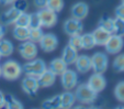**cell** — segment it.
Here are the masks:
<instances>
[{
	"label": "cell",
	"instance_id": "cell-12",
	"mask_svg": "<svg viewBox=\"0 0 124 109\" xmlns=\"http://www.w3.org/2000/svg\"><path fill=\"white\" fill-rule=\"evenodd\" d=\"M21 87L25 94L32 96V95H34V94H36V92H38L39 88H40V85H39V82H38L36 77L26 76L24 79H22Z\"/></svg>",
	"mask_w": 124,
	"mask_h": 109
},
{
	"label": "cell",
	"instance_id": "cell-41",
	"mask_svg": "<svg viewBox=\"0 0 124 109\" xmlns=\"http://www.w3.org/2000/svg\"><path fill=\"white\" fill-rule=\"evenodd\" d=\"M0 77H1V65H0Z\"/></svg>",
	"mask_w": 124,
	"mask_h": 109
},
{
	"label": "cell",
	"instance_id": "cell-40",
	"mask_svg": "<svg viewBox=\"0 0 124 109\" xmlns=\"http://www.w3.org/2000/svg\"><path fill=\"white\" fill-rule=\"evenodd\" d=\"M14 0H0V3L3 6H9L11 5V3H13Z\"/></svg>",
	"mask_w": 124,
	"mask_h": 109
},
{
	"label": "cell",
	"instance_id": "cell-15",
	"mask_svg": "<svg viewBox=\"0 0 124 109\" xmlns=\"http://www.w3.org/2000/svg\"><path fill=\"white\" fill-rule=\"evenodd\" d=\"M76 65V69H77L79 73H87L91 69V57H89L88 55H78L77 59L75 62Z\"/></svg>",
	"mask_w": 124,
	"mask_h": 109
},
{
	"label": "cell",
	"instance_id": "cell-18",
	"mask_svg": "<svg viewBox=\"0 0 124 109\" xmlns=\"http://www.w3.org/2000/svg\"><path fill=\"white\" fill-rule=\"evenodd\" d=\"M67 66L68 65L64 62V59H62V57H59V59H53V61L49 63L48 69L52 72V73H54L56 76H61L62 74L67 69Z\"/></svg>",
	"mask_w": 124,
	"mask_h": 109
},
{
	"label": "cell",
	"instance_id": "cell-8",
	"mask_svg": "<svg viewBox=\"0 0 124 109\" xmlns=\"http://www.w3.org/2000/svg\"><path fill=\"white\" fill-rule=\"evenodd\" d=\"M124 45V41L123 38L120 35H116V34H111L110 38L108 39L107 43L104 44L105 46V51L110 54H117L122 51Z\"/></svg>",
	"mask_w": 124,
	"mask_h": 109
},
{
	"label": "cell",
	"instance_id": "cell-34",
	"mask_svg": "<svg viewBox=\"0 0 124 109\" xmlns=\"http://www.w3.org/2000/svg\"><path fill=\"white\" fill-rule=\"evenodd\" d=\"M42 24H41V20L39 17L38 12L35 13H31L30 14V22H29V28L30 29H35V28H41Z\"/></svg>",
	"mask_w": 124,
	"mask_h": 109
},
{
	"label": "cell",
	"instance_id": "cell-37",
	"mask_svg": "<svg viewBox=\"0 0 124 109\" xmlns=\"http://www.w3.org/2000/svg\"><path fill=\"white\" fill-rule=\"evenodd\" d=\"M46 1L47 0H34V6L38 9H42L46 7Z\"/></svg>",
	"mask_w": 124,
	"mask_h": 109
},
{
	"label": "cell",
	"instance_id": "cell-38",
	"mask_svg": "<svg viewBox=\"0 0 124 109\" xmlns=\"http://www.w3.org/2000/svg\"><path fill=\"white\" fill-rule=\"evenodd\" d=\"M5 35H6V25L0 23V40L5 38Z\"/></svg>",
	"mask_w": 124,
	"mask_h": 109
},
{
	"label": "cell",
	"instance_id": "cell-24",
	"mask_svg": "<svg viewBox=\"0 0 124 109\" xmlns=\"http://www.w3.org/2000/svg\"><path fill=\"white\" fill-rule=\"evenodd\" d=\"M113 22H114V19H111L107 16H103L99 21V26L102 28L103 30L110 32V33H113Z\"/></svg>",
	"mask_w": 124,
	"mask_h": 109
},
{
	"label": "cell",
	"instance_id": "cell-1",
	"mask_svg": "<svg viewBox=\"0 0 124 109\" xmlns=\"http://www.w3.org/2000/svg\"><path fill=\"white\" fill-rule=\"evenodd\" d=\"M21 74L22 66L16 61H7L1 65V76L7 81H16Z\"/></svg>",
	"mask_w": 124,
	"mask_h": 109
},
{
	"label": "cell",
	"instance_id": "cell-22",
	"mask_svg": "<svg viewBox=\"0 0 124 109\" xmlns=\"http://www.w3.org/2000/svg\"><path fill=\"white\" fill-rule=\"evenodd\" d=\"M13 51H14L13 44L9 40H6V39L0 40V56L8 57L13 53Z\"/></svg>",
	"mask_w": 124,
	"mask_h": 109
},
{
	"label": "cell",
	"instance_id": "cell-27",
	"mask_svg": "<svg viewBox=\"0 0 124 109\" xmlns=\"http://www.w3.org/2000/svg\"><path fill=\"white\" fill-rule=\"evenodd\" d=\"M113 34L123 36L124 35V19L115 18L113 22Z\"/></svg>",
	"mask_w": 124,
	"mask_h": 109
},
{
	"label": "cell",
	"instance_id": "cell-10",
	"mask_svg": "<svg viewBox=\"0 0 124 109\" xmlns=\"http://www.w3.org/2000/svg\"><path fill=\"white\" fill-rule=\"evenodd\" d=\"M82 30H84V25H82L81 21L75 19V18H70V19L66 20L64 23V31L69 36L75 35V34H80Z\"/></svg>",
	"mask_w": 124,
	"mask_h": 109
},
{
	"label": "cell",
	"instance_id": "cell-43",
	"mask_svg": "<svg viewBox=\"0 0 124 109\" xmlns=\"http://www.w3.org/2000/svg\"><path fill=\"white\" fill-rule=\"evenodd\" d=\"M0 59H1V56H0Z\"/></svg>",
	"mask_w": 124,
	"mask_h": 109
},
{
	"label": "cell",
	"instance_id": "cell-31",
	"mask_svg": "<svg viewBox=\"0 0 124 109\" xmlns=\"http://www.w3.org/2000/svg\"><path fill=\"white\" fill-rule=\"evenodd\" d=\"M29 22H30V14H28L26 12L22 11L20 13V16L18 17L14 25H19V26H28L29 28Z\"/></svg>",
	"mask_w": 124,
	"mask_h": 109
},
{
	"label": "cell",
	"instance_id": "cell-29",
	"mask_svg": "<svg viewBox=\"0 0 124 109\" xmlns=\"http://www.w3.org/2000/svg\"><path fill=\"white\" fill-rule=\"evenodd\" d=\"M44 33L41 28H35V29H30V35H29V40L32 41L34 43H39L41 39L43 38Z\"/></svg>",
	"mask_w": 124,
	"mask_h": 109
},
{
	"label": "cell",
	"instance_id": "cell-25",
	"mask_svg": "<svg viewBox=\"0 0 124 109\" xmlns=\"http://www.w3.org/2000/svg\"><path fill=\"white\" fill-rule=\"evenodd\" d=\"M46 8H48L49 10L56 12V13H58L64 8V1L63 0H47Z\"/></svg>",
	"mask_w": 124,
	"mask_h": 109
},
{
	"label": "cell",
	"instance_id": "cell-28",
	"mask_svg": "<svg viewBox=\"0 0 124 109\" xmlns=\"http://www.w3.org/2000/svg\"><path fill=\"white\" fill-rule=\"evenodd\" d=\"M43 107L47 109H57L61 108V101H59V95L54 96L43 102Z\"/></svg>",
	"mask_w": 124,
	"mask_h": 109
},
{
	"label": "cell",
	"instance_id": "cell-26",
	"mask_svg": "<svg viewBox=\"0 0 124 109\" xmlns=\"http://www.w3.org/2000/svg\"><path fill=\"white\" fill-rule=\"evenodd\" d=\"M5 99H6L5 106L7 108H9V109H22L23 108L21 102L19 100H16L14 97H12V96H10V95L5 96Z\"/></svg>",
	"mask_w": 124,
	"mask_h": 109
},
{
	"label": "cell",
	"instance_id": "cell-32",
	"mask_svg": "<svg viewBox=\"0 0 124 109\" xmlns=\"http://www.w3.org/2000/svg\"><path fill=\"white\" fill-rule=\"evenodd\" d=\"M113 68L116 72H124V54H119L114 59Z\"/></svg>",
	"mask_w": 124,
	"mask_h": 109
},
{
	"label": "cell",
	"instance_id": "cell-16",
	"mask_svg": "<svg viewBox=\"0 0 124 109\" xmlns=\"http://www.w3.org/2000/svg\"><path fill=\"white\" fill-rule=\"evenodd\" d=\"M38 78L39 85L40 87H51L55 84V81H56V75L54 73H52L49 69H45L42 74H41Z\"/></svg>",
	"mask_w": 124,
	"mask_h": 109
},
{
	"label": "cell",
	"instance_id": "cell-23",
	"mask_svg": "<svg viewBox=\"0 0 124 109\" xmlns=\"http://www.w3.org/2000/svg\"><path fill=\"white\" fill-rule=\"evenodd\" d=\"M81 42H82V49L84 50H91L96 46V42L92 33H86L81 35Z\"/></svg>",
	"mask_w": 124,
	"mask_h": 109
},
{
	"label": "cell",
	"instance_id": "cell-4",
	"mask_svg": "<svg viewBox=\"0 0 124 109\" xmlns=\"http://www.w3.org/2000/svg\"><path fill=\"white\" fill-rule=\"evenodd\" d=\"M108 64L109 59L104 53L98 52L91 56V68L94 71V73L103 74L108 68Z\"/></svg>",
	"mask_w": 124,
	"mask_h": 109
},
{
	"label": "cell",
	"instance_id": "cell-11",
	"mask_svg": "<svg viewBox=\"0 0 124 109\" xmlns=\"http://www.w3.org/2000/svg\"><path fill=\"white\" fill-rule=\"evenodd\" d=\"M88 86L91 88L93 92H96L97 94L101 92L107 86V81H105L104 76L100 73H94L90 76L89 81H88Z\"/></svg>",
	"mask_w": 124,
	"mask_h": 109
},
{
	"label": "cell",
	"instance_id": "cell-7",
	"mask_svg": "<svg viewBox=\"0 0 124 109\" xmlns=\"http://www.w3.org/2000/svg\"><path fill=\"white\" fill-rule=\"evenodd\" d=\"M61 82L62 86L66 90H71L75 88L78 84V75L73 69H66L61 75Z\"/></svg>",
	"mask_w": 124,
	"mask_h": 109
},
{
	"label": "cell",
	"instance_id": "cell-21",
	"mask_svg": "<svg viewBox=\"0 0 124 109\" xmlns=\"http://www.w3.org/2000/svg\"><path fill=\"white\" fill-rule=\"evenodd\" d=\"M59 101H61V108H71L76 101L75 94L70 92H65L59 95Z\"/></svg>",
	"mask_w": 124,
	"mask_h": 109
},
{
	"label": "cell",
	"instance_id": "cell-9",
	"mask_svg": "<svg viewBox=\"0 0 124 109\" xmlns=\"http://www.w3.org/2000/svg\"><path fill=\"white\" fill-rule=\"evenodd\" d=\"M41 49H42L44 52H53V51L56 50V48L58 46V39L55 34H44L43 38L41 39V41L39 42Z\"/></svg>",
	"mask_w": 124,
	"mask_h": 109
},
{
	"label": "cell",
	"instance_id": "cell-2",
	"mask_svg": "<svg viewBox=\"0 0 124 109\" xmlns=\"http://www.w3.org/2000/svg\"><path fill=\"white\" fill-rule=\"evenodd\" d=\"M97 95L98 94L96 92H93L88 86V84H81V85H79L75 92L76 100L78 102H80V104H85V105L92 104L97 99Z\"/></svg>",
	"mask_w": 124,
	"mask_h": 109
},
{
	"label": "cell",
	"instance_id": "cell-35",
	"mask_svg": "<svg viewBox=\"0 0 124 109\" xmlns=\"http://www.w3.org/2000/svg\"><path fill=\"white\" fill-rule=\"evenodd\" d=\"M13 7H16L20 11H24L26 9V7H28V3H26L25 0H14Z\"/></svg>",
	"mask_w": 124,
	"mask_h": 109
},
{
	"label": "cell",
	"instance_id": "cell-6",
	"mask_svg": "<svg viewBox=\"0 0 124 109\" xmlns=\"http://www.w3.org/2000/svg\"><path fill=\"white\" fill-rule=\"evenodd\" d=\"M38 14L40 17L41 24L44 28H52L57 23V13L49 10L48 8H42L38 11Z\"/></svg>",
	"mask_w": 124,
	"mask_h": 109
},
{
	"label": "cell",
	"instance_id": "cell-39",
	"mask_svg": "<svg viewBox=\"0 0 124 109\" xmlns=\"http://www.w3.org/2000/svg\"><path fill=\"white\" fill-rule=\"evenodd\" d=\"M5 102H6L5 95H3V92H0V108L5 107Z\"/></svg>",
	"mask_w": 124,
	"mask_h": 109
},
{
	"label": "cell",
	"instance_id": "cell-3",
	"mask_svg": "<svg viewBox=\"0 0 124 109\" xmlns=\"http://www.w3.org/2000/svg\"><path fill=\"white\" fill-rule=\"evenodd\" d=\"M46 64L43 59H33L29 61L28 63L22 66V71L25 73L26 76H33V77H39L43 72L46 69Z\"/></svg>",
	"mask_w": 124,
	"mask_h": 109
},
{
	"label": "cell",
	"instance_id": "cell-17",
	"mask_svg": "<svg viewBox=\"0 0 124 109\" xmlns=\"http://www.w3.org/2000/svg\"><path fill=\"white\" fill-rule=\"evenodd\" d=\"M77 57H78V51L77 50H75L74 48L69 46L68 44L64 48L63 53H62V59H64V62H65L67 65L75 64Z\"/></svg>",
	"mask_w": 124,
	"mask_h": 109
},
{
	"label": "cell",
	"instance_id": "cell-13",
	"mask_svg": "<svg viewBox=\"0 0 124 109\" xmlns=\"http://www.w3.org/2000/svg\"><path fill=\"white\" fill-rule=\"evenodd\" d=\"M21 12L22 11L18 10L16 7H11L10 9H8L7 11H5L2 14H1V17H0V21H1V23L2 24H5V25L14 24Z\"/></svg>",
	"mask_w": 124,
	"mask_h": 109
},
{
	"label": "cell",
	"instance_id": "cell-5",
	"mask_svg": "<svg viewBox=\"0 0 124 109\" xmlns=\"http://www.w3.org/2000/svg\"><path fill=\"white\" fill-rule=\"evenodd\" d=\"M19 53L22 56V59H26V61H31V59H35L38 55V46L36 43L32 42L30 40L23 41L21 44L19 45Z\"/></svg>",
	"mask_w": 124,
	"mask_h": 109
},
{
	"label": "cell",
	"instance_id": "cell-30",
	"mask_svg": "<svg viewBox=\"0 0 124 109\" xmlns=\"http://www.w3.org/2000/svg\"><path fill=\"white\" fill-rule=\"evenodd\" d=\"M68 45L74 48L75 50L80 51L82 50V42H81V35L80 34H75V35H71L68 41Z\"/></svg>",
	"mask_w": 124,
	"mask_h": 109
},
{
	"label": "cell",
	"instance_id": "cell-20",
	"mask_svg": "<svg viewBox=\"0 0 124 109\" xmlns=\"http://www.w3.org/2000/svg\"><path fill=\"white\" fill-rule=\"evenodd\" d=\"M13 38L18 41H26L29 40V35H30V28L28 26H19V25H14L13 31H12Z\"/></svg>",
	"mask_w": 124,
	"mask_h": 109
},
{
	"label": "cell",
	"instance_id": "cell-42",
	"mask_svg": "<svg viewBox=\"0 0 124 109\" xmlns=\"http://www.w3.org/2000/svg\"><path fill=\"white\" fill-rule=\"evenodd\" d=\"M122 3H123V5H124V0H122Z\"/></svg>",
	"mask_w": 124,
	"mask_h": 109
},
{
	"label": "cell",
	"instance_id": "cell-36",
	"mask_svg": "<svg viewBox=\"0 0 124 109\" xmlns=\"http://www.w3.org/2000/svg\"><path fill=\"white\" fill-rule=\"evenodd\" d=\"M115 16H116V18L124 19V5L123 3H121L120 6L116 7V9H115Z\"/></svg>",
	"mask_w": 124,
	"mask_h": 109
},
{
	"label": "cell",
	"instance_id": "cell-19",
	"mask_svg": "<svg viewBox=\"0 0 124 109\" xmlns=\"http://www.w3.org/2000/svg\"><path fill=\"white\" fill-rule=\"evenodd\" d=\"M111 34L112 33L103 30V29L100 28V26H98V28L92 32V35H93L96 45H104L105 43H107V41H108V39L110 38Z\"/></svg>",
	"mask_w": 124,
	"mask_h": 109
},
{
	"label": "cell",
	"instance_id": "cell-33",
	"mask_svg": "<svg viewBox=\"0 0 124 109\" xmlns=\"http://www.w3.org/2000/svg\"><path fill=\"white\" fill-rule=\"evenodd\" d=\"M114 95L120 102H124V81L120 82L114 89Z\"/></svg>",
	"mask_w": 124,
	"mask_h": 109
},
{
	"label": "cell",
	"instance_id": "cell-14",
	"mask_svg": "<svg viewBox=\"0 0 124 109\" xmlns=\"http://www.w3.org/2000/svg\"><path fill=\"white\" fill-rule=\"evenodd\" d=\"M89 7L85 2H77L71 7V17L78 20H84L88 16Z\"/></svg>",
	"mask_w": 124,
	"mask_h": 109
}]
</instances>
